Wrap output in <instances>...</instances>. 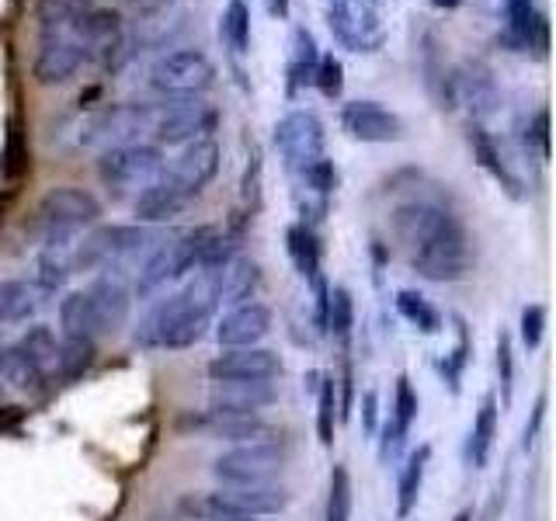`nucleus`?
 <instances>
[{"instance_id": "864d4df0", "label": "nucleus", "mask_w": 556, "mask_h": 521, "mask_svg": "<svg viewBox=\"0 0 556 521\" xmlns=\"http://www.w3.org/2000/svg\"><path fill=\"white\" fill-rule=\"evenodd\" d=\"M526 147H535V153L549 156V112L546 109H539L532 118H529V126H526Z\"/></svg>"}, {"instance_id": "6e6552de", "label": "nucleus", "mask_w": 556, "mask_h": 521, "mask_svg": "<svg viewBox=\"0 0 556 521\" xmlns=\"http://www.w3.org/2000/svg\"><path fill=\"white\" fill-rule=\"evenodd\" d=\"M327 25L352 52H376L387 42L379 0H327Z\"/></svg>"}, {"instance_id": "4468645a", "label": "nucleus", "mask_w": 556, "mask_h": 521, "mask_svg": "<svg viewBox=\"0 0 556 521\" xmlns=\"http://www.w3.org/2000/svg\"><path fill=\"white\" fill-rule=\"evenodd\" d=\"M452 94H456V101L466 104L469 115H473L477 122L491 118L501 109L497 77L483 60H463L456 66V74H452Z\"/></svg>"}, {"instance_id": "37998d69", "label": "nucleus", "mask_w": 556, "mask_h": 521, "mask_svg": "<svg viewBox=\"0 0 556 521\" xmlns=\"http://www.w3.org/2000/svg\"><path fill=\"white\" fill-rule=\"evenodd\" d=\"M352 518V476L344 466L330 469V491H327V511L324 521H348Z\"/></svg>"}, {"instance_id": "09e8293b", "label": "nucleus", "mask_w": 556, "mask_h": 521, "mask_svg": "<svg viewBox=\"0 0 556 521\" xmlns=\"http://www.w3.org/2000/svg\"><path fill=\"white\" fill-rule=\"evenodd\" d=\"M414 417H417V393L410 386V379L400 376L396 379V393H393V414H390V421L407 434L410 424H414Z\"/></svg>"}, {"instance_id": "6e6d98bb", "label": "nucleus", "mask_w": 556, "mask_h": 521, "mask_svg": "<svg viewBox=\"0 0 556 521\" xmlns=\"http://www.w3.org/2000/svg\"><path fill=\"white\" fill-rule=\"evenodd\" d=\"M543 417H546V393H539L535 410H532V424H526V445L535 442V431H539V424H543Z\"/></svg>"}, {"instance_id": "c85d7f7f", "label": "nucleus", "mask_w": 556, "mask_h": 521, "mask_svg": "<svg viewBox=\"0 0 556 521\" xmlns=\"http://www.w3.org/2000/svg\"><path fill=\"white\" fill-rule=\"evenodd\" d=\"M494 439H497V399L486 393L480 399V410L473 417V428H469V442H466V459L473 469H483L486 459L494 452Z\"/></svg>"}, {"instance_id": "7ed1b4c3", "label": "nucleus", "mask_w": 556, "mask_h": 521, "mask_svg": "<svg viewBox=\"0 0 556 521\" xmlns=\"http://www.w3.org/2000/svg\"><path fill=\"white\" fill-rule=\"evenodd\" d=\"M101 219V202L91 191L74 185H56L35 205L28 219V233L39 237L46 247H63V243L80 233L84 226H94Z\"/></svg>"}, {"instance_id": "6ab92c4d", "label": "nucleus", "mask_w": 556, "mask_h": 521, "mask_svg": "<svg viewBox=\"0 0 556 521\" xmlns=\"http://www.w3.org/2000/svg\"><path fill=\"white\" fill-rule=\"evenodd\" d=\"M271 330V309L265 303H240L216 327V341L223 347H257V341Z\"/></svg>"}, {"instance_id": "2eb2a0df", "label": "nucleus", "mask_w": 556, "mask_h": 521, "mask_svg": "<svg viewBox=\"0 0 556 521\" xmlns=\"http://www.w3.org/2000/svg\"><path fill=\"white\" fill-rule=\"evenodd\" d=\"M341 129L358 143H396L404 139V118L379 101H348L341 109Z\"/></svg>"}, {"instance_id": "393cba45", "label": "nucleus", "mask_w": 556, "mask_h": 521, "mask_svg": "<svg viewBox=\"0 0 556 521\" xmlns=\"http://www.w3.org/2000/svg\"><path fill=\"white\" fill-rule=\"evenodd\" d=\"M286 251L292 257V265L295 271H300L306 282L313 285V292L324 289V251H320V240L317 233H313V226L306 223H292L289 230H286Z\"/></svg>"}, {"instance_id": "ddd939ff", "label": "nucleus", "mask_w": 556, "mask_h": 521, "mask_svg": "<svg viewBox=\"0 0 556 521\" xmlns=\"http://www.w3.org/2000/svg\"><path fill=\"white\" fill-rule=\"evenodd\" d=\"M84 63L87 56L74 35L42 31L39 52H35V60H31V77L39 87H60L66 80H74Z\"/></svg>"}, {"instance_id": "7c9ffc66", "label": "nucleus", "mask_w": 556, "mask_h": 521, "mask_svg": "<svg viewBox=\"0 0 556 521\" xmlns=\"http://www.w3.org/2000/svg\"><path fill=\"white\" fill-rule=\"evenodd\" d=\"M87 295H91L98 317L104 320V330H118L122 323H126V317H129V292H126V285H122L118 275L98 278V282L87 289Z\"/></svg>"}, {"instance_id": "aec40b11", "label": "nucleus", "mask_w": 556, "mask_h": 521, "mask_svg": "<svg viewBox=\"0 0 556 521\" xmlns=\"http://www.w3.org/2000/svg\"><path fill=\"white\" fill-rule=\"evenodd\" d=\"M195 428L205 431L208 439H226L240 445L275 442V434H278L268 421H261L257 414H226V410H208L205 417H199Z\"/></svg>"}, {"instance_id": "473e14b6", "label": "nucleus", "mask_w": 556, "mask_h": 521, "mask_svg": "<svg viewBox=\"0 0 556 521\" xmlns=\"http://www.w3.org/2000/svg\"><path fill=\"white\" fill-rule=\"evenodd\" d=\"M421 74H425V87L431 101L439 104V109H456V94H452V74L445 69L442 56H439V39L428 31L425 42H421Z\"/></svg>"}, {"instance_id": "4d7b16f0", "label": "nucleus", "mask_w": 556, "mask_h": 521, "mask_svg": "<svg viewBox=\"0 0 556 521\" xmlns=\"http://www.w3.org/2000/svg\"><path fill=\"white\" fill-rule=\"evenodd\" d=\"M376 399H379L376 390H369V393L362 396V424H365V431H369V434L376 431Z\"/></svg>"}, {"instance_id": "e433bc0d", "label": "nucleus", "mask_w": 556, "mask_h": 521, "mask_svg": "<svg viewBox=\"0 0 556 521\" xmlns=\"http://www.w3.org/2000/svg\"><path fill=\"white\" fill-rule=\"evenodd\" d=\"M0 379L11 382L17 390H35L39 382H46V369L31 355H25L17 344H11L0 352Z\"/></svg>"}, {"instance_id": "f704fd0d", "label": "nucleus", "mask_w": 556, "mask_h": 521, "mask_svg": "<svg viewBox=\"0 0 556 521\" xmlns=\"http://www.w3.org/2000/svg\"><path fill=\"white\" fill-rule=\"evenodd\" d=\"M219 39L233 56H248L251 52V8L248 0H226L219 14Z\"/></svg>"}, {"instance_id": "5701e85b", "label": "nucleus", "mask_w": 556, "mask_h": 521, "mask_svg": "<svg viewBox=\"0 0 556 521\" xmlns=\"http://www.w3.org/2000/svg\"><path fill=\"white\" fill-rule=\"evenodd\" d=\"M188 202H191L188 191L178 181H170L167 174H161V178L150 181L136 195V216L139 223H167L174 216H181Z\"/></svg>"}, {"instance_id": "cd10ccee", "label": "nucleus", "mask_w": 556, "mask_h": 521, "mask_svg": "<svg viewBox=\"0 0 556 521\" xmlns=\"http://www.w3.org/2000/svg\"><path fill=\"white\" fill-rule=\"evenodd\" d=\"M60 323L66 330V338H80V341H94L98 334H109L87 292H70L66 295V300L60 303Z\"/></svg>"}, {"instance_id": "20e7f679", "label": "nucleus", "mask_w": 556, "mask_h": 521, "mask_svg": "<svg viewBox=\"0 0 556 521\" xmlns=\"http://www.w3.org/2000/svg\"><path fill=\"white\" fill-rule=\"evenodd\" d=\"M147 80L164 98H199L216 84V63L202 49H178L156 60Z\"/></svg>"}, {"instance_id": "a878e982", "label": "nucleus", "mask_w": 556, "mask_h": 521, "mask_svg": "<svg viewBox=\"0 0 556 521\" xmlns=\"http://www.w3.org/2000/svg\"><path fill=\"white\" fill-rule=\"evenodd\" d=\"M219 500L233 504L237 511L243 514H278L289 504V494L282 491V486H271V483H254V486H223V491L216 494Z\"/></svg>"}, {"instance_id": "79ce46f5", "label": "nucleus", "mask_w": 556, "mask_h": 521, "mask_svg": "<svg viewBox=\"0 0 556 521\" xmlns=\"http://www.w3.org/2000/svg\"><path fill=\"white\" fill-rule=\"evenodd\" d=\"M91 361H94V341L66 338L56 347V369L63 379H77L84 369H91Z\"/></svg>"}, {"instance_id": "a19ab883", "label": "nucleus", "mask_w": 556, "mask_h": 521, "mask_svg": "<svg viewBox=\"0 0 556 521\" xmlns=\"http://www.w3.org/2000/svg\"><path fill=\"white\" fill-rule=\"evenodd\" d=\"M181 508L191 514V521H254L251 514L237 511L233 504L219 500L216 494H208V497H185Z\"/></svg>"}, {"instance_id": "f8f14e48", "label": "nucleus", "mask_w": 556, "mask_h": 521, "mask_svg": "<svg viewBox=\"0 0 556 521\" xmlns=\"http://www.w3.org/2000/svg\"><path fill=\"white\" fill-rule=\"evenodd\" d=\"M147 243H150V230H143V226H101L98 233H91L80 243L74 265L84 271L109 268L115 260L136 254L139 247H147Z\"/></svg>"}, {"instance_id": "e2e57ef3", "label": "nucleus", "mask_w": 556, "mask_h": 521, "mask_svg": "<svg viewBox=\"0 0 556 521\" xmlns=\"http://www.w3.org/2000/svg\"><path fill=\"white\" fill-rule=\"evenodd\" d=\"M156 4H174V0H156Z\"/></svg>"}, {"instance_id": "052dcab7", "label": "nucleus", "mask_w": 556, "mask_h": 521, "mask_svg": "<svg viewBox=\"0 0 556 521\" xmlns=\"http://www.w3.org/2000/svg\"><path fill=\"white\" fill-rule=\"evenodd\" d=\"M431 4L439 8V11H456V8L463 4V0H431Z\"/></svg>"}, {"instance_id": "4c0bfd02", "label": "nucleus", "mask_w": 556, "mask_h": 521, "mask_svg": "<svg viewBox=\"0 0 556 521\" xmlns=\"http://www.w3.org/2000/svg\"><path fill=\"white\" fill-rule=\"evenodd\" d=\"M292 63H289V94L300 91L303 84H313V69L320 63V49H317V39H313L309 28H295L292 35Z\"/></svg>"}, {"instance_id": "9b49d317", "label": "nucleus", "mask_w": 556, "mask_h": 521, "mask_svg": "<svg viewBox=\"0 0 556 521\" xmlns=\"http://www.w3.org/2000/svg\"><path fill=\"white\" fill-rule=\"evenodd\" d=\"M275 150L282 153V161L289 170H300L309 161L324 156V122L317 118V112H306V109H295L286 118L275 122Z\"/></svg>"}, {"instance_id": "680f3d73", "label": "nucleus", "mask_w": 556, "mask_h": 521, "mask_svg": "<svg viewBox=\"0 0 556 521\" xmlns=\"http://www.w3.org/2000/svg\"><path fill=\"white\" fill-rule=\"evenodd\" d=\"M452 521H473V511H469V508H466V511H459V514H456V518H452Z\"/></svg>"}, {"instance_id": "c756f323", "label": "nucleus", "mask_w": 556, "mask_h": 521, "mask_svg": "<svg viewBox=\"0 0 556 521\" xmlns=\"http://www.w3.org/2000/svg\"><path fill=\"white\" fill-rule=\"evenodd\" d=\"M98 8L94 0H35V22L42 31H56V35H74L77 25L84 22V14Z\"/></svg>"}, {"instance_id": "3c124183", "label": "nucleus", "mask_w": 556, "mask_h": 521, "mask_svg": "<svg viewBox=\"0 0 556 521\" xmlns=\"http://www.w3.org/2000/svg\"><path fill=\"white\" fill-rule=\"evenodd\" d=\"M497 376H501V390H504V404H511V386H515V355H511V338L497 334Z\"/></svg>"}, {"instance_id": "f257e3e1", "label": "nucleus", "mask_w": 556, "mask_h": 521, "mask_svg": "<svg viewBox=\"0 0 556 521\" xmlns=\"http://www.w3.org/2000/svg\"><path fill=\"white\" fill-rule=\"evenodd\" d=\"M393 233L410 254V268L428 282H459L469 271L466 226L428 202H407L393 213Z\"/></svg>"}, {"instance_id": "13d9d810", "label": "nucleus", "mask_w": 556, "mask_h": 521, "mask_svg": "<svg viewBox=\"0 0 556 521\" xmlns=\"http://www.w3.org/2000/svg\"><path fill=\"white\" fill-rule=\"evenodd\" d=\"M22 421H25V410L22 407H0V434L14 431Z\"/></svg>"}, {"instance_id": "49530a36", "label": "nucleus", "mask_w": 556, "mask_h": 521, "mask_svg": "<svg viewBox=\"0 0 556 521\" xmlns=\"http://www.w3.org/2000/svg\"><path fill=\"white\" fill-rule=\"evenodd\" d=\"M313 87L324 94V98H341L344 91V63L334 56V52H320V63L313 69Z\"/></svg>"}, {"instance_id": "5fc2aeb1", "label": "nucleus", "mask_w": 556, "mask_h": 521, "mask_svg": "<svg viewBox=\"0 0 556 521\" xmlns=\"http://www.w3.org/2000/svg\"><path fill=\"white\" fill-rule=\"evenodd\" d=\"M404 439H407V434L400 431L393 421L382 424V445H379V456H382V462H390V459H396V456H400V448H404Z\"/></svg>"}, {"instance_id": "0eeeda50", "label": "nucleus", "mask_w": 556, "mask_h": 521, "mask_svg": "<svg viewBox=\"0 0 556 521\" xmlns=\"http://www.w3.org/2000/svg\"><path fill=\"white\" fill-rule=\"evenodd\" d=\"M164 174V153L161 147L150 143H129V147H112L101 153L98 161V178L104 188L115 191H143L150 181H156Z\"/></svg>"}, {"instance_id": "4be33fe9", "label": "nucleus", "mask_w": 556, "mask_h": 521, "mask_svg": "<svg viewBox=\"0 0 556 521\" xmlns=\"http://www.w3.org/2000/svg\"><path fill=\"white\" fill-rule=\"evenodd\" d=\"M275 386L271 379H237V382H216L208 393L213 410L226 414H257L261 407L275 404Z\"/></svg>"}, {"instance_id": "a211bd4d", "label": "nucleus", "mask_w": 556, "mask_h": 521, "mask_svg": "<svg viewBox=\"0 0 556 521\" xmlns=\"http://www.w3.org/2000/svg\"><path fill=\"white\" fill-rule=\"evenodd\" d=\"M219 174V147L216 139H199V143H188L181 150V156L174 161V167L167 170L170 181H178L191 199L213 181Z\"/></svg>"}, {"instance_id": "8fccbe9b", "label": "nucleus", "mask_w": 556, "mask_h": 521, "mask_svg": "<svg viewBox=\"0 0 556 521\" xmlns=\"http://www.w3.org/2000/svg\"><path fill=\"white\" fill-rule=\"evenodd\" d=\"M66 275H70V265H66L63 257H56V251H49L39 260V278H35V285H39L49 295V292H56L66 282Z\"/></svg>"}, {"instance_id": "a18cd8bd", "label": "nucleus", "mask_w": 556, "mask_h": 521, "mask_svg": "<svg viewBox=\"0 0 556 521\" xmlns=\"http://www.w3.org/2000/svg\"><path fill=\"white\" fill-rule=\"evenodd\" d=\"M17 347H22L25 355H31L35 361L42 365L46 369V376H49V369H56V338H52V330L49 327H31L28 334L17 341Z\"/></svg>"}, {"instance_id": "412c9836", "label": "nucleus", "mask_w": 556, "mask_h": 521, "mask_svg": "<svg viewBox=\"0 0 556 521\" xmlns=\"http://www.w3.org/2000/svg\"><path fill=\"white\" fill-rule=\"evenodd\" d=\"M504 17H508L504 42H508L515 52L532 49V46L539 52H546L549 22H546V14L535 8V0H504Z\"/></svg>"}, {"instance_id": "58836bf2", "label": "nucleus", "mask_w": 556, "mask_h": 521, "mask_svg": "<svg viewBox=\"0 0 556 521\" xmlns=\"http://www.w3.org/2000/svg\"><path fill=\"white\" fill-rule=\"evenodd\" d=\"M352 327H355V303H352V292L348 289H330L327 292V313H324V330H330L344 347L348 338H352Z\"/></svg>"}, {"instance_id": "603ef678", "label": "nucleus", "mask_w": 556, "mask_h": 521, "mask_svg": "<svg viewBox=\"0 0 556 521\" xmlns=\"http://www.w3.org/2000/svg\"><path fill=\"white\" fill-rule=\"evenodd\" d=\"M543 330H546V306H526L521 309V341H526V347L532 352V347H539V341H543Z\"/></svg>"}, {"instance_id": "c9c22d12", "label": "nucleus", "mask_w": 556, "mask_h": 521, "mask_svg": "<svg viewBox=\"0 0 556 521\" xmlns=\"http://www.w3.org/2000/svg\"><path fill=\"white\" fill-rule=\"evenodd\" d=\"M31 170V150H28V132L22 126V118L8 122V139L4 153H0V178L8 185H17Z\"/></svg>"}, {"instance_id": "1a4fd4ad", "label": "nucleus", "mask_w": 556, "mask_h": 521, "mask_svg": "<svg viewBox=\"0 0 556 521\" xmlns=\"http://www.w3.org/2000/svg\"><path fill=\"white\" fill-rule=\"evenodd\" d=\"M153 118H156V104H109V109H101L91 122H87L84 129V143L87 147H129V143H139V136L143 132H153Z\"/></svg>"}, {"instance_id": "bf43d9fd", "label": "nucleus", "mask_w": 556, "mask_h": 521, "mask_svg": "<svg viewBox=\"0 0 556 521\" xmlns=\"http://www.w3.org/2000/svg\"><path fill=\"white\" fill-rule=\"evenodd\" d=\"M271 14L289 17V0H271Z\"/></svg>"}, {"instance_id": "ea45409f", "label": "nucleus", "mask_w": 556, "mask_h": 521, "mask_svg": "<svg viewBox=\"0 0 556 521\" xmlns=\"http://www.w3.org/2000/svg\"><path fill=\"white\" fill-rule=\"evenodd\" d=\"M396 309H400V317H404L407 323H414L421 334H434V330L442 327V313L434 309L425 295H417L410 289H400L396 292Z\"/></svg>"}, {"instance_id": "f3484780", "label": "nucleus", "mask_w": 556, "mask_h": 521, "mask_svg": "<svg viewBox=\"0 0 556 521\" xmlns=\"http://www.w3.org/2000/svg\"><path fill=\"white\" fill-rule=\"evenodd\" d=\"M282 372V361L265 347H226L219 358L208 361V376L216 382H237V379H275Z\"/></svg>"}, {"instance_id": "72a5a7b5", "label": "nucleus", "mask_w": 556, "mask_h": 521, "mask_svg": "<svg viewBox=\"0 0 556 521\" xmlns=\"http://www.w3.org/2000/svg\"><path fill=\"white\" fill-rule=\"evenodd\" d=\"M428 459H431V445H421L410 452V459L400 469V483H396V514L407 518L417 508V497H421L425 473H428Z\"/></svg>"}, {"instance_id": "dca6fc26", "label": "nucleus", "mask_w": 556, "mask_h": 521, "mask_svg": "<svg viewBox=\"0 0 556 521\" xmlns=\"http://www.w3.org/2000/svg\"><path fill=\"white\" fill-rule=\"evenodd\" d=\"M122 14L112 11V8H91L84 14V22L77 25L74 39L80 42L84 56L94 60V63H109L115 56V49L122 46Z\"/></svg>"}, {"instance_id": "b1692460", "label": "nucleus", "mask_w": 556, "mask_h": 521, "mask_svg": "<svg viewBox=\"0 0 556 521\" xmlns=\"http://www.w3.org/2000/svg\"><path fill=\"white\" fill-rule=\"evenodd\" d=\"M261 285V268L251 257H230L216 268V303L219 306H240L251 303V295Z\"/></svg>"}, {"instance_id": "bb28decb", "label": "nucleus", "mask_w": 556, "mask_h": 521, "mask_svg": "<svg viewBox=\"0 0 556 521\" xmlns=\"http://www.w3.org/2000/svg\"><path fill=\"white\" fill-rule=\"evenodd\" d=\"M469 147H473V156H477V164L491 174V178L508 191L511 199H518L521 195V185H518V178L511 174V167L504 164V156H501V150H497V143L491 139V132H486L480 122H469Z\"/></svg>"}, {"instance_id": "de8ad7c7", "label": "nucleus", "mask_w": 556, "mask_h": 521, "mask_svg": "<svg viewBox=\"0 0 556 521\" xmlns=\"http://www.w3.org/2000/svg\"><path fill=\"white\" fill-rule=\"evenodd\" d=\"M300 178L309 191H317V195H330V191L338 188L341 174L334 167V161H327V156H317V161H309L306 167H300Z\"/></svg>"}, {"instance_id": "2f4dec72", "label": "nucleus", "mask_w": 556, "mask_h": 521, "mask_svg": "<svg viewBox=\"0 0 556 521\" xmlns=\"http://www.w3.org/2000/svg\"><path fill=\"white\" fill-rule=\"evenodd\" d=\"M42 289L35 282H22V278H8L0 282V323H22L35 317L42 306Z\"/></svg>"}, {"instance_id": "f03ea898", "label": "nucleus", "mask_w": 556, "mask_h": 521, "mask_svg": "<svg viewBox=\"0 0 556 521\" xmlns=\"http://www.w3.org/2000/svg\"><path fill=\"white\" fill-rule=\"evenodd\" d=\"M216 268H199L195 282L156 303L136 330L139 347H191L216 313Z\"/></svg>"}, {"instance_id": "c03bdc74", "label": "nucleus", "mask_w": 556, "mask_h": 521, "mask_svg": "<svg viewBox=\"0 0 556 521\" xmlns=\"http://www.w3.org/2000/svg\"><path fill=\"white\" fill-rule=\"evenodd\" d=\"M334 376H320V386H317V434H320V445L334 442V421H338V399H334Z\"/></svg>"}, {"instance_id": "39448f33", "label": "nucleus", "mask_w": 556, "mask_h": 521, "mask_svg": "<svg viewBox=\"0 0 556 521\" xmlns=\"http://www.w3.org/2000/svg\"><path fill=\"white\" fill-rule=\"evenodd\" d=\"M205 230H208V226H199V230L170 237L150 254V260L139 268V278H136L139 300H147V295H153L156 289H164L167 282H178L181 275H188L191 268L199 265V251H202Z\"/></svg>"}, {"instance_id": "9d476101", "label": "nucleus", "mask_w": 556, "mask_h": 521, "mask_svg": "<svg viewBox=\"0 0 556 521\" xmlns=\"http://www.w3.org/2000/svg\"><path fill=\"white\" fill-rule=\"evenodd\" d=\"M286 462V452L278 442H254V445H237L213 462V473L223 486H254V483H271L278 469Z\"/></svg>"}, {"instance_id": "423d86ee", "label": "nucleus", "mask_w": 556, "mask_h": 521, "mask_svg": "<svg viewBox=\"0 0 556 521\" xmlns=\"http://www.w3.org/2000/svg\"><path fill=\"white\" fill-rule=\"evenodd\" d=\"M216 126H219L216 104L199 101V98H178L156 109L153 136H156V143H164V147H188V143H199V139H208L216 132Z\"/></svg>"}]
</instances>
